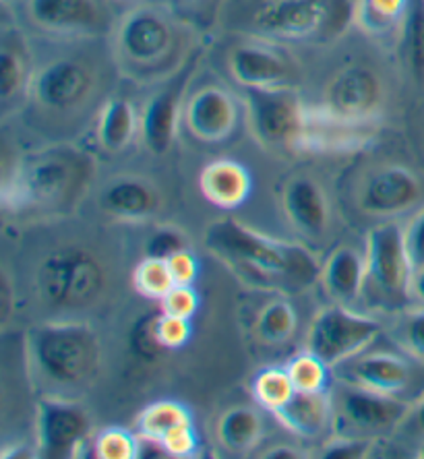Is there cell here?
<instances>
[{
	"label": "cell",
	"mask_w": 424,
	"mask_h": 459,
	"mask_svg": "<svg viewBox=\"0 0 424 459\" xmlns=\"http://www.w3.org/2000/svg\"><path fill=\"white\" fill-rule=\"evenodd\" d=\"M275 420L288 433L302 438V441H319L333 435V403L332 394H299L275 411Z\"/></svg>",
	"instance_id": "cell-24"
},
{
	"label": "cell",
	"mask_w": 424,
	"mask_h": 459,
	"mask_svg": "<svg viewBox=\"0 0 424 459\" xmlns=\"http://www.w3.org/2000/svg\"><path fill=\"white\" fill-rule=\"evenodd\" d=\"M403 429L414 430L416 435L424 438V394L419 397V400L412 402V410H410L406 422L402 424L400 430Z\"/></svg>",
	"instance_id": "cell-45"
},
{
	"label": "cell",
	"mask_w": 424,
	"mask_h": 459,
	"mask_svg": "<svg viewBox=\"0 0 424 459\" xmlns=\"http://www.w3.org/2000/svg\"><path fill=\"white\" fill-rule=\"evenodd\" d=\"M161 313L183 316V319H193L201 307V296L195 286H174L170 292L160 302Z\"/></svg>",
	"instance_id": "cell-42"
},
{
	"label": "cell",
	"mask_w": 424,
	"mask_h": 459,
	"mask_svg": "<svg viewBox=\"0 0 424 459\" xmlns=\"http://www.w3.org/2000/svg\"><path fill=\"white\" fill-rule=\"evenodd\" d=\"M186 248H191V238H188L186 230L172 224H164V226H158L150 234V238L145 240L143 251H145V256L168 261L170 256H174L180 251H186Z\"/></svg>",
	"instance_id": "cell-36"
},
{
	"label": "cell",
	"mask_w": 424,
	"mask_h": 459,
	"mask_svg": "<svg viewBox=\"0 0 424 459\" xmlns=\"http://www.w3.org/2000/svg\"><path fill=\"white\" fill-rule=\"evenodd\" d=\"M410 9V0H356L354 23L365 36L385 39L403 31Z\"/></svg>",
	"instance_id": "cell-28"
},
{
	"label": "cell",
	"mask_w": 424,
	"mask_h": 459,
	"mask_svg": "<svg viewBox=\"0 0 424 459\" xmlns=\"http://www.w3.org/2000/svg\"><path fill=\"white\" fill-rule=\"evenodd\" d=\"M98 160L73 143H52L23 155L3 177V209L19 218H65L90 195Z\"/></svg>",
	"instance_id": "cell-2"
},
{
	"label": "cell",
	"mask_w": 424,
	"mask_h": 459,
	"mask_svg": "<svg viewBox=\"0 0 424 459\" xmlns=\"http://www.w3.org/2000/svg\"><path fill=\"white\" fill-rule=\"evenodd\" d=\"M387 100L379 73L367 65H346L327 81L321 108L342 123L373 128Z\"/></svg>",
	"instance_id": "cell-13"
},
{
	"label": "cell",
	"mask_w": 424,
	"mask_h": 459,
	"mask_svg": "<svg viewBox=\"0 0 424 459\" xmlns=\"http://www.w3.org/2000/svg\"><path fill=\"white\" fill-rule=\"evenodd\" d=\"M356 0H255L242 19L248 38L275 44H325L354 23Z\"/></svg>",
	"instance_id": "cell-7"
},
{
	"label": "cell",
	"mask_w": 424,
	"mask_h": 459,
	"mask_svg": "<svg viewBox=\"0 0 424 459\" xmlns=\"http://www.w3.org/2000/svg\"><path fill=\"white\" fill-rule=\"evenodd\" d=\"M299 327V315L286 296L267 300L255 316V335L267 346H286Z\"/></svg>",
	"instance_id": "cell-29"
},
{
	"label": "cell",
	"mask_w": 424,
	"mask_h": 459,
	"mask_svg": "<svg viewBox=\"0 0 424 459\" xmlns=\"http://www.w3.org/2000/svg\"><path fill=\"white\" fill-rule=\"evenodd\" d=\"M160 443L161 447H164L166 455L174 459L197 457L201 451V438H199L197 429H195V422L174 429L172 433H168Z\"/></svg>",
	"instance_id": "cell-40"
},
{
	"label": "cell",
	"mask_w": 424,
	"mask_h": 459,
	"mask_svg": "<svg viewBox=\"0 0 424 459\" xmlns=\"http://www.w3.org/2000/svg\"><path fill=\"white\" fill-rule=\"evenodd\" d=\"M199 191L210 205L234 212L251 197L253 174L237 160H213L199 174Z\"/></svg>",
	"instance_id": "cell-23"
},
{
	"label": "cell",
	"mask_w": 424,
	"mask_h": 459,
	"mask_svg": "<svg viewBox=\"0 0 424 459\" xmlns=\"http://www.w3.org/2000/svg\"><path fill=\"white\" fill-rule=\"evenodd\" d=\"M25 19L36 31L66 42L100 38L114 27L100 0H25Z\"/></svg>",
	"instance_id": "cell-14"
},
{
	"label": "cell",
	"mask_w": 424,
	"mask_h": 459,
	"mask_svg": "<svg viewBox=\"0 0 424 459\" xmlns=\"http://www.w3.org/2000/svg\"><path fill=\"white\" fill-rule=\"evenodd\" d=\"M319 281L335 305L356 307L367 290V256L356 247H335L321 263Z\"/></svg>",
	"instance_id": "cell-22"
},
{
	"label": "cell",
	"mask_w": 424,
	"mask_h": 459,
	"mask_svg": "<svg viewBox=\"0 0 424 459\" xmlns=\"http://www.w3.org/2000/svg\"><path fill=\"white\" fill-rule=\"evenodd\" d=\"M240 120L237 96L218 83L195 90L185 102L183 123L201 143H221L232 137Z\"/></svg>",
	"instance_id": "cell-20"
},
{
	"label": "cell",
	"mask_w": 424,
	"mask_h": 459,
	"mask_svg": "<svg viewBox=\"0 0 424 459\" xmlns=\"http://www.w3.org/2000/svg\"><path fill=\"white\" fill-rule=\"evenodd\" d=\"M403 48L408 63L419 77H424V0L410 9L408 22L403 25Z\"/></svg>",
	"instance_id": "cell-37"
},
{
	"label": "cell",
	"mask_w": 424,
	"mask_h": 459,
	"mask_svg": "<svg viewBox=\"0 0 424 459\" xmlns=\"http://www.w3.org/2000/svg\"><path fill=\"white\" fill-rule=\"evenodd\" d=\"M288 375L299 394H323L333 383V370L329 364L311 350L292 356L286 364Z\"/></svg>",
	"instance_id": "cell-31"
},
{
	"label": "cell",
	"mask_w": 424,
	"mask_h": 459,
	"mask_svg": "<svg viewBox=\"0 0 424 459\" xmlns=\"http://www.w3.org/2000/svg\"><path fill=\"white\" fill-rule=\"evenodd\" d=\"M416 364L419 360L406 352L365 350L333 368V379L359 385L376 394L406 397L416 379Z\"/></svg>",
	"instance_id": "cell-18"
},
{
	"label": "cell",
	"mask_w": 424,
	"mask_h": 459,
	"mask_svg": "<svg viewBox=\"0 0 424 459\" xmlns=\"http://www.w3.org/2000/svg\"><path fill=\"white\" fill-rule=\"evenodd\" d=\"M170 3L177 6L174 11H178L180 15L188 19L186 15H191V13H201L203 9H207L213 0H170Z\"/></svg>",
	"instance_id": "cell-48"
},
{
	"label": "cell",
	"mask_w": 424,
	"mask_h": 459,
	"mask_svg": "<svg viewBox=\"0 0 424 459\" xmlns=\"http://www.w3.org/2000/svg\"><path fill=\"white\" fill-rule=\"evenodd\" d=\"M422 182L410 168L385 164L368 172L356 186V207L376 221H389L422 205Z\"/></svg>",
	"instance_id": "cell-15"
},
{
	"label": "cell",
	"mask_w": 424,
	"mask_h": 459,
	"mask_svg": "<svg viewBox=\"0 0 424 459\" xmlns=\"http://www.w3.org/2000/svg\"><path fill=\"white\" fill-rule=\"evenodd\" d=\"M110 290V261L98 247L79 240L52 247L33 269V294L39 305L71 319L100 307Z\"/></svg>",
	"instance_id": "cell-5"
},
{
	"label": "cell",
	"mask_w": 424,
	"mask_h": 459,
	"mask_svg": "<svg viewBox=\"0 0 424 459\" xmlns=\"http://www.w3.org/2000/svg\"><path fill=\"white\" fill-rule=\"evenodd\" d=\"M280 205L288 224L305 242H321L332 226V205L325 188L308 174L288 178L280 191Z\"/></svg>",
	"instance_id": "cell-21"
},
{
	"label": "cell",
	"mask_w": 424,
	"mask_h": 459,
	"mask_svg": "<svg viewBox=\"0 0 424 459\" xmlns=\"http://www.w3.org/2000/svg\"><path fill=\"white\" fill-rule=\"evenodd\" d=\"M265 459H302V457H311L305 451H300V447H294V445H275V447H269L264 451Z\"/></svg>",
	"instance_id": "cell-47"
},
{
	"label": "cell",
	"mask_w": 424,
	"mask_h": 459,
	"mask_svg": "<svg viewBox=\"0 0 424 459\" xmlns=\"http://www.w3.org/2000/svg\"><path fill=\"white\" fill-rule=\"evenodd\" d=\"M114 3H129V4H145V3H166V0H114Z\"/></svg>",
	"instance_id": "cell-50"
},
{
	"label": "cell",
	"mask_w": 424,
	"mask_h": 459,
	"mask_svg": "<svg viewBox=\"0 0 424 459\" xmlns=\"http://www.w3.org/2000/svg\"><path fill=\"white\" fill-rule=\"evenodd\" d=\"M168 267H170L174 283H178V286H195V281L199 278V259L191 248L170 256Z\"/></svg>",
	"instance_id": "cell-44"
},
{
	"label": "cell",
	"mask_w": 424,
	"mask_h": 459,
	"mask_svg": "<svg viewBox=\"0 0 424 459\" xmlns=\"http://www.w3.org/2000/svg\"><path fill=\"white\" fill-rule=\"evenodd\" d=\"M265 424L259 410L251 406L228 408L215 424V438L228 455L245 457L264 443Z\"/></svg>",
	"instance_id": "cell-27"
},
{
	"label": "cell",
	"mask_w": 424,
	"mask_h": 459,
	"mask_svg": "<svg viewBox=\"0 0 424 459\" xmlns=\"http://www.w3.org/2000/svg\"><path fill=\"white\" fill-rule=\"evenodd\" d=\"M141 134V112L129 98L112 96L100 108L96 123L98 147L110 155L125 153Z\"/></svg>",
	"instance_id": "cell-26"
},
{
	"label": "cell",
	"mask_w": 424,
	"mask_h": 459,
	"mask_svg": "<svg viewBox=\"0 0 424 459\" xmlns=\"http://www.w3.org/2000/svg\"><path fill=\"white\" fill-rule=\"evenodd\" d=\"M17 300V292H13V281L9 272L4 269L3 273V327L9 325V321L13 319V302Z\"/></svg>",
	"instance_id": "cell-46"
},
{
	"label": "cell",
	"mask_w": 424,
	"mask_h": 459,
	"mask_svg": "<svg viewBox=\"0 0 424 459\" xmlns=\"http://www.w3.org/2000/svg\"><path fill=\"white\" fill-rule=\"evenodd\" d=\"M131 346L134 348L143 360H158L166 354V350L160 346L158 337H156V315L151 316H143L137 325L133 327L131 332Z\"/></svg>",
	"instance_id": "cell-41"
},
{
	"label": "cell",
	"mask_w": 424,
	"mask_h": 459,
	"mask_svg": "<svg viewBox=\"0 0 424 459\" xmlns=\"http://www.w3.org/2000/svg\"><path fill=\"white\" fill-rule=\"evenodd\" d=\"M389 337L408 356L424 362V307L402 310L389 327Z\"/></svg>",
	"instance_id": "cell-34"
},
{
	"label": "cell",
	"mask_w": 424,
	"mask_h": 459,
	"mask_svg": "<svg viewBox=\"0 0 424 459\" xmlns=\"http://www.w3.org/2000/svg\"><path fill=\"white\" fill-rule=\"evenodd\" d=\"M383 329L385 325L376 316L333 302L315 313L307 332V350L323 358L333 370L371 348Z\"/></svg>",
	"instance_id": "cell-11"
},
{
	"label": "cell",
	"mask_w": 424,
	"mask_h": 459,
	"mask_svg": "<svg viewBox=\"0 0 424 459\" xmlns=\"http://www.w3.org/2000/svg\"><path fill=\"white\" fill-rule=\"evenodd\" d=\"M23 343L27 370L44 395L79 397L102 373V340L87 321H42L27 329Z\"/></svg>",
	"instance_id": "cell-4"
},
{
	"label": "cell",
	"mask_w": 424,
	"mask_h": 459,
	"mask_svg": "<svg viewBox=\"0 0 424 459\" xmlns=\"http://www.w3.org/2000/svg\"><path fill=\"white\" fill-rule=\"evenodd\" d=\"M376 447H379V441H375V438H360L333 433L332 437L325 438L319 454L315 455L323 459H365L371 457Z\"/></svg>",
	"instance_id": "cell-38"
},
{
	"label": "cell",
	"mask_w": 424,
	"mask_h": 459,
	"mask_svg": "<svg viewBox=\"0 0 424 459\" xmlns=\"http://www.w3.org/2000/svg\"><path fill=\"white\" fill-rule=\"evenodd\" d=\"M177 286L168 267V261L143 256L133 269V288L141 299L161 302L164 296Z\"/></svg>",
	"instance_id": "cell-33"
},
{
	"label": "cell",
	"mask_w": 424,
	"mask_h": 459,
	"mask_svg": "<svg viewBox=\"0 0 424 459\" xmlns=\"http://www.w3.org/2000/svg\"><path fill=\"white\" fill-rule=\"evenodd\" d=\"M367 292L385 308H402L412 300L414 265L408 255L403 226L395 220L376 221L365 236Z\"/></svg>",
	"instance_id": "cell-10"
},
{
	"label": "cell",
	"mask_w": 424,
	"mask_h": 459,
	"mask_svg": "<svg viewBox=\"0 0 424 459\" xmlns=\"http://www.w3.org/2000/svg\"><path fill=\"white\" fill-rule=\"evenodd\" d=\"M193 411L188 410L186 403L178 400H158L147 406L137 416L134 430L141 438H150V441H161L174 429L183 427V424H193Z\"/></svg>",
	"instance_id": "cell-30"
},
{
	"label": "cell",
	"mask_w": 424,
	"mask_h": 459,
	"mask_svg": "<svg viewBox=\"0 0 424 459\" xmlns=\"http://www.w3.org/2000/svg\"><path fill=\"white\" fill-rule=\"evenodd\" d=\"M416 455H419L420 459H424V443L420 445V451H419V454H416Z\"/></svg>",
	"instance_id": "cell-51"
},
{
	"label": "cell",
	"mask_w": 424,
	"mask_h": 459,
	"mask_svg": "<svg viewBox=\"0 0 424 459\" xmlns=\"http://www.w3.org/2000/svg\"><path fill=\"white\" fill-rule=\"evenodd\" d=\"M247 123L253 139L272 153H305L308 108L296 87L247 90Z\"/></svg>",
	"instance_id": "cell-8"
},
{
	"label": "cell",
	"mask_w": 424,
	"mask_h": 459,
	"mask_svg": "<svg viewBox=\"0 0 424 459\" xmlns=\"http://www.w3.org/2000/svg\"><path fill=\"white\" fill-rule=\"evenodd\" d=\"M251 394L261 408L267 410L269 414H275L292 400L296 389L286 367H267L255 375Z\"/></svg>",
	"instance_id": "cell-32"
},
{
	"label": "cell",
	"mask_w": 424,
	"mask_h": 459,
	"mask_svg": "<svg viewBox=\"0 0 424 459\" xmlns=\"http://www.w3.org/2000/svg\"><path fill=\"white\" fill-rule=\"evenodd\" d=\"M195 63L193 58L183 71L164 81L156 91L147 98V102L141 110V134L139 139L143 141V147L151 155H166L177 143L178 128L183 123L185 114V90L188 81L193 77Z\"/></svg>",
	"instance_id": "cell-17"
},
{
	"label": "cell",
	"mask_w": 424,
	"mask_h": 459,
	"mask_svg": "<svg viewBox=\"0 0 424 459\" xmlns=\"http://www.w3.org/2000/svg\"><path fill=\"white\" fill-rule=\"evenodd\" d=\"M230 77L245 90H286L296 87L299 71L280 44L248 38L228 54Z\"/></svg>",
	"instance_id": "cell-16"
},
{
	"label": "cell",
	"mask_w": 424,
	"mask_h": 459,
	"mask_svg": "<svg viewBox=\"0 0 424 459\" xmlns=\"http://www.w3.org/2000/svg\"><path fill=\"white\" fill-rule=\"evenodd\" d=\"M33 73H36V66H33L23 33L4 30L3 44H0V100H3L4 117H9V112L19 102H27Z\"/></svg>",
	"instance_id": "cell-25"
},
{
	"label": "cell",
	"mask_w": 424,
	"mask_h": 459,
	"mask_svg": "<svg viewBox=\"0 0 424 459\" xmlns=\"http://www.w3.org/2000/svg\"><path fill=\"white\" fill-rule=\"evenodd\" d=\"M193 319H183L168 313L156 315V337L166 352H178L193 337Z\"/></svg>",
	"instance_id": "cell-39"
},
{
	"label": "cell",
	"mask_w": 424,
	"mask_h": 459,
	"mask_svg": "<svg viewBox=\"0 0 424 459\" xmlns=\"http://www.w3.org/2000/svg\"><path fill=\"white\" fill-rule=\"evenodd\" d=\"M110 38L114 69L139 85L164 83L197 58L191 22L161 3L134 4Z\"/></svg>",
	"instance_id": "cell-3"
},
{
	"label": "cell",
	"mask_w": 424,
	"mask_h": 459,
	"mask_svg": "<svg viewBox=\"0 0 424 459\" xmlns=\"http://www.w3.org/2000/svg\"><path fill=\"white\" fill-rule=\"evenodd\" d=\"M93 445L91 411L79 397L42 395L36 403V455L73 459Z\"/></svg>",
	"instance_id": "cell-12"
},
{
	"label": "cell",
	"mask_w": 424,
	"mask_h": 459,
	"mask_svg": "<svg viewBox=\"0 0 424 459\" xmlns=\"http://www.w3.org/2000/svg\"><path fill=\"white\" fill-rule=\"evenodd\" d=\"M403 236H406L408 255L412 259L414 269L424 267V204L416 209L408 224L403 226Z\"/></svg>",
	"instance_id": "cell-43"
},
{
	"label": "cell",
	"mask_w": 424,
	"mask_h": 459,
	"mask_svg": "<svg viewBox=\"0 0 424 459\" xmlns=\"http://www.w3.org/2000/svg\"><path fill=\"white\" fill-rule=\"evenodd\" d=\"M203 245L240 281L269 292L302 294L321 275V263L305 245L275 238L234 218L212 221Z\"/></svg>",
	"instance_id": "cell-1"
},
{
	"label": "cell",
	"mask_w": 424,
	"mask_h": 459,
	"mask_svg": "<svg viewBox=\"0 0 424 459\" xmlns=\"http://www.w3.org/2000/svg\"><path fill=\"white\" fill-rule=\"evenodd\" d=\"M333 433L375 438L381 441L389 435L400 433L402 424L412 410V400L376 394V391L359 387V385L333 379Z\"/></svg>",
	"instance_id": "cell-9"
},
{
	"label": "cell",
	"mask_w": 424,
	"mask_h": 459,
	"mask_svg": "<svg viewBox=\"0 0 424 459\" xmlns=\"http://www.w3.org/2000/svg\"><path fill=\"white\" fill-rule=\"evenodd\" d=\"M96 205L100 213L123 224H143L158 218L166 205L164 193L141 174H117L100 188Z\"/></svg>",
	"instance_id": "cell-19"
},
{
	"label": "cell",
	"mask_w": 424,
	"mask_h": 459,
	"mask_svg": "<svg viewBox=\"0 0 424 459\" xmlns=\"http://www.w3.org/2000/svg\"><path fill=\"white\" fill-rule=\"evenodd\" d=\"M104 71L90 58L56 56L36 66L27 106L52 131L69 133L106 102Z\"/></svg>",
	"instance_id": "cell-6"
},
{
	"label": "cell",
	"mask_w": 424,
	"mask_h": 459,
	"mask_svg": "<svg viewBox=\"0 0 424 459\" xmlns=\"http://www.w3.org/2000/svg\"><path fill=\"white\" fill-rule=\"evenodd\" d=\"M91 455L98 459H137L141 455V437L137 430L125 427H106L93 437Z\"/></svg>",
	"instance_id": "cell-35"
},
{
	"label": "cell",
	"mask_w": 424,
	"mask_h": 459,
	"mask_svg": "<svg viewBox=\"0 0 424 459\" xmlns=\"http://www.w3.org/2000/svg\"><path fill=\"white\" fill-rule=\"evenodd\" d=\"M412 300H419L424 307V267L414 269L412 278Z\"/></svg>",
	"instance_id": "cell-49"
}]
</instances>
